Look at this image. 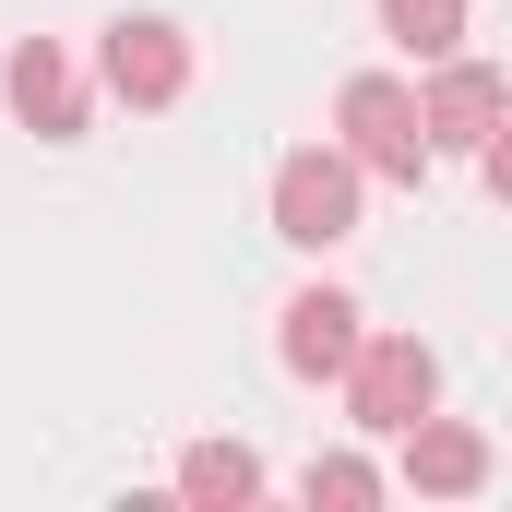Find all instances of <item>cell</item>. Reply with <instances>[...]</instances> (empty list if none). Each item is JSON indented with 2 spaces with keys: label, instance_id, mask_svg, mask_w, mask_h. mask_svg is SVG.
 Returning <instances> with one entry per match:
<instances>
[{
  "label": "cell",
  "instance_id": "cell-11",
  "mask_svg": "<svg viewBox=\"0 0 512 512\" xmlns=\"http://www.w3.org/2000/svg\"><path fill=\"white\" fill-rule=\"evenodd\" d=\"M298 489H310V512H322V501H334V512H358V501H382L393 477H382V465H358V453H322Z\"/></svg>",
  "mask_w": 512,
  "mask_h": 512
},
{
  "label": "cell",
  "instance_id": "cell-2",
  "mask_svg": "<svg viewBox=\"0 0 512 512\" xmlns=\"http://www.w3.org/2000/svg\"><path fill=\"white\" fill-rule=\"evenodd\" d=\"M274 239H298V251L358 239V155H346V143H298V155L274 167Z\"/></svg>",
  "mask_w": 512,
  "mask_h": 512
},
{
  "label": "cell",
  "instance_id": "cell-12",
  "mask_svg": "<svg viewBox=\"0 0 512 512\" xmlns=\"http://www.w3.org/2000/svg\"><path fill=\"white\" fill-rule=\"evenodd\" d=\"M477 167H489V191H501V203H512V108H501V131L477 143Z\"/></svg>",
  "mask_w": 512,
  "mask_h": 512
},
{
  "label": "cell",
  "instance_id": "cell-6",
  "mask_svg": "<svg viewBox=\"0 0 512 512\" xmlns=\"http://www.w3.org/2000/svg\"><path fill=\"white\" fill-rule=\"evenodd\" d=\"M358 346H370V334H358V298H334V286H298V298H286V370H298V382H346Z\"/></svg>",
  "mask_w": 512,
  "mask_h": 512
},
{
  "label": "cell",
  "instance_id": "cell-4",
  "mask_svg": "<svg viewBox=\"0 0 512 512\" xmlns=\"http://www.w3.org/2000/svg\"><path fill=\"white\" fill-rule=\"evenodd\" d=\"M96 72H108L120 108H179V96H191V36L155 24V12H120L108 48H96Z\"/></svg>",
  "mask_w": 512,
  "mask_h": 512
},
{
  "label": "cell",
  "instance_id": "cell-10",
  "mask_svg": "<svg viewBox=\"0 0 512 512\" xmlns=\"http://www.w3.org/2000/svg\"><path fill=\"white\" fill-rule=\"evenodd\" d=\"M382 36L405 60H453L465 48V0H382Z\"/></svg>",
  "mask_w": 512,
  "mask_h": 512
},
{
  "label": "cell",
  "instance_id": "cell-5",
  "mask_svg": "<svg viewBox=\"0 0 512 512\" xmlns=\"http://www.w3.org/2000/svg\"><path fill=\"white\" fill-rule=\"evenodd\" d=\"M417 108H429V155H477V143L501 131L512 84L489 72V60H465V48H453V60L429 72V96H417Z\"/></svg>",
  "mask_w": 512,
  "mask_h": 512
},
{
  "label": "cell",
  "instance_id": "cell-9",
  "mask_svg": "<svg viewBox=\"0 0 512 512\" xmlns=\"http://www.w3.org/2000/svg\"><path fill=\"white\" fill-rule=\"evenodd\" d=\"M179 501L239 512V501H262V465L239 453V441H191V453H179Z\"/></svg>",
  "mask_w": 512,
  "mask_h": 512
},
{
  "label": "cell",
  "instance_id": "cell-3",
  "mask_svg": "<svg viewBox=\"0 0 512 512\" xmlns=\"http://www.w3.org/2000/svg\"><path fill=\"white\" fill-rule=\"evenodd\" d=\"M346 405H358V429H417L429 405H441V358L417 346V334H370L358 346V370H346Z\"/></svg>",
  "mask_w": 512,
  "mask_h": 512
},
{
  "label": "cell",
  "instance_id": "cell-8",
  "mask_svg": "<svg viewBox=\"0 0 512 512\" xmlns=\"http://www.w3.org/2000/svg\"><path fill=\"white\" fill-rule=\"evenodd\" d=\"M393 477H405V489H429V501H477V489H489V441H477V429H453V417H417Z\"/></svg>",
  "mask_w": 512,
  "mask_h": 512
},
{
  "label": "cell",
  "instance_id": "cell-7",
  "mask_svg": "<svg viewBox=\"0 0 512 512\" xmlns=\"http://www.w3.org/2000/svg\"><path fill=\"white\" fill-rule=\"evenodd\" d=\"M0 96H12V120L48 131V143H72V131H84V84H72V60H60L48 36H24V48L0 60Z\"/></svg>",
  "mask_w": 512,
  "mask_h": 512
},
{
  "label": "cell",
  "instance_id": "cell-1",
  "mask_svg": "<svg viewBox=\"0 0 512 512\" xmlns=\"http://www.w3.org/2000/svg\"><path fill=\"white\" fill-rule=\"evenodd\" d=\"M334 131H346L358 179H405V191H417V167H429V108H417V84H393V72H346Z\"/></svg>",
  "mask_w": 512,
  "mask_h": 512
}]
</instances>
